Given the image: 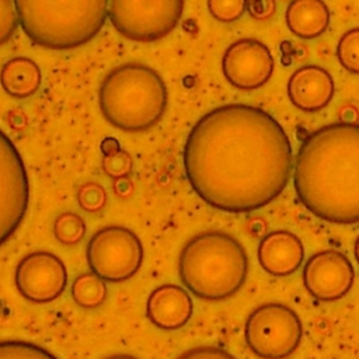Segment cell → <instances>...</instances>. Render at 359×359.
Returning a JSON list of instances; mask_svg holds the SVG:
<instances>
[{
	"mask_svg": "<svg viewBox=\"0 0 359 359\" xmlns=\"http://www.w3.org/2000/svg\"><path fill=\"white\" fill-rule=\"evenodd\" d=\"M293 168L290 140L266 111L226 104L201 116L184 146V172L195 194L215 209L247 213L286 188Z\"/></svg>",
	"mask_w": 359,
	"mask_h": 359,
	"instance_id": "6da1fadb",
	"label": "cell"
},
{
	"mask_svg": "<svg viewBox=\"0 0 359 359\" xmlns=\"http://www.w3.org/2000/svg\"><path fill=\"white\" fill-rule=\"evenodd\" d=\"M293 185L314 216L359 223V123L335 122L310 133L294 158Z\"/></svg>",
	"mask_w": 359,
	"mask_h": 359,
	"instance_id": "7a4b0ae2",
	"label": "cell"
},
{
	"mask_svg": "<svg viewBox=\"0 0 359 359\" xmlns=\"http://www.w3.org/2000/svg\"><path fill=\"white\" fill-rule=\"evenodd\" d=\"M178 273L192 294L202 300L220 302L244 285L248 257L243 244L229 233L202 231L182 247Z\"/></svg>",
	"mask_w": 359,
	"mask_h": 359,
	"instance_id": "3957f363",
	"label": "cell"
},
{
	"mask_svg": "<svg viewBox=\"0 0 359 359\" xmlns=\"http://www.w3.org/2000/svg\"><path fill=\"white\" fill-rule=\"evenodd\" d=\"M167 87L151 67L130 62L114 67L98 93L100 109L114 128L142 132L154 126L167 107Z\"/></svg>",
	"mask_w": 359,
	"mask_h": 359,
	"instance_id": "277c9868",
	"label": "cell"
},
{
	"mask_svg": "<svg viewBox=\"0 0 359 359\" xmlns=\"http://www.w3.org/2000/svg\"><path fill=\"white\" fill-rule=\"evenodd\" d=\"M20 27L36 45L72 49L91 41L108 17L104 0H18Z\"/></svg>",
	"mask_w": 359,
	"mask_h": 359,
	"instance_id": "5b68a950",
	"label": "cell"
},
{
	"mask_svg": "<svg viewBox=\"0 0 359 359\" xmlns=\"http://www.w3.org/2000/svg\"><path fill=\"white\" fill-rule=\"evenodd\" d=\"M244 337L248 348L261 359H285L299 346L303 325L290 307L265 303L248 316Z\"/></svg>",
	"mask_w": 359,
	"mask_h": 359,
	"instance_id": "8992f818",
	"label": "cell"
},
{
	"mask_svg": "<svg viewBox=\"0 0 359 359\" xmlns=\"http://www.w3.org/2000/svg\"><path fill=\"white\" fill-rule=\"evenodd\" d=\"M181 0H112L108 18L114 28L128 39L151 42L167 36L182 15Z\"/></svg>",
	"mask_w": 359,
	"mask_h": 359,
	"instance_id": "52a82bcc",
	"label": "cell"
},
{
	"mask_svg": "<svg viewBox=\"0 0 359 359\" xmlns=\"http://www.w3.org/2000/svg\"><path fill=\"white\" fill-rule=\"evenodd\" d=\"M86 257L93 273L104 282H123L140 269L143 244L128 227L112 224L90 238Z\"/></svg>",
	"mask_w": 359,
	"mask_h": 359,
	"instance_id": "ba28073f",
	"label": "cell"
},
{
	"mask_svg": "<svg viewBox=\"0 0 359 359\" xmlns=\"http://www.w3.org/2000/svg\"><path fill=\"white\" fill-rule=\"evenodd\" d=\"M29 203V182L17 146L0 129V245L20 227Z\"/></svg>",
	"mask_w": 359,
	"mask_h": 359,
	"instance_id": "9c48e42d",
	"label": "cell"
},
{
	"mask_svg": "<svg viewBox=\"0 0 359 359\" xmlns=\"http://www.w3.org/2000/svg\"><path fill=\"white\" fill-rule=\"evenodd\" d=\"M67 285V271L62 259L48 251L25 255L15 268V286L20 294L38 304L56 300Z\"/></svg>",
	"mask_w": 359,
	"mask_h": 359,
	"instance_id": "30bf717a",
	"label": "cell"
},
{
	"mask_svg": "<svg viewBox=\"0 0 359 359\" xmlns=\"http://www.w3.org/2000/svg\"><path fill=\"white\" fill-rule=\"evenodd\" d=\"M222 72L236 88L257 90L272 76L273 57L269 48L261 41L243 38L229 45L224 50Z\"/></svg>",
	"mask_w": 359,
	"mask_h": 359,
	"instance_id": "8fae6325",
	"label": "cell"
},
{
	"mask_svg": "<svg viewBox=\"0 0 359 359\" xmlns=\"http://www.w3.org/2000/svg\"><path fill=\"white\" fill-rule=\"evenodd\" d=\"M355 271L348 257L337 250H325L311 255L303 268V283L318 300L334 302L352 287Z\"/></svg>",
	"mask_w": 359,
	"mask_h": 359,
	"instance_id": "7c38bea8",
	"label": "cell"
},
{
	"mask_svg": "<svg viewBox=\"0 0 359 359\" xmlns=\"http://www.w3.org/2000/svg\"><path fill=\"white\" fill-rule=\"evenodd\" d=\"M331 74L316 65H306L292 73L287 80V95L292 104L304 112H317L334 97Z\"/></svg>",
	"mask_w": 359,
	"mask_h": 359,
	"instance_id": "4fadbf2b",
	"label": "cell"
},
{
	"mask_svg": "<svg viewBox=\"0 0 359 359\" xmlns=\"http://www.w3.org/2000/svg\"><path fill=\"white\" fill-rule=\"evenodd\" d=\"M194 311L189 293L174 283L156 287L147 297L146 316L149 321L161 330H178L184 327Z\"/></svg>",
	"mask_w": 359,
	"mask_h": 359,
	"instance_id": "5bb4252c",
	"label": "cell"
},
{
	"mask_svg": "<svg viewBox=\"0 0 359 359\" xmlns=\"http://www.w3.org/2000/svg\"><path fill=\"white\" fill-rule=\"evenodd\" d=\"M257 257L265 272L273 276H287L300 268L304 247L296 234L287 230H276L262 237Z\"/></svg>",
	"mask_w": 359,
	"mask_h": 359,
	"instance_id": "9a60e30c",
	"label": "cell"
},
{
	"mask_svg": "<svg viewBox=\"0 0 359 359\" xmlns=\"http://www.w3.org/2000/svg\"><path fill=\"white\" fill-rule=\"evenodd\" d=\"M285 21L287 28L299 38L313 39L320 36L330 24V11L318 0H296L289 3Z\"/></svg>",
	"mask_w": 359,
	"mask_h": 359,
	"instance_id": "2e32d148",
	"label": "cell"
},
{
	"mask_svg": "<svg viewBox=\"0 0 359 359\" xmlns=\"http://www.w3.org/2000/svg\"><path fill=\"white\" fill-rule=\"evenodd\" d=\"M41 83V69L29 57H11L0 70V84L3 90L14 98H28L34 95L39 90Z\"/></svg>",
	"mask_w": 359,
	"mask_h": 359,
	"instance_id": "e0dca14e",
	"label": "cell"
},
{
	"mask_svg": "<svg viewBox=\"0 0 359 359\" xmlns=\"http://www.w3.org/2000/svg\"><path fill=\"white\" fill-rule=\"evenodd\" d=\"M107 285L93 272L79 275L72 285V297L83 309H95L107 299Z\"/></svg>",
	"mask_w": 359,
	"mask_h": 359,
	"instance_id": "ac0fdd59",
	"label": "cell"
},
{
	"mask_svg": "<svg viewBox=\"0 0 359 359\" xmlns=\"http://www.w3.org/2000/svg\"><path fill=\"white\" fill-rule=\"evenodd\" d=\"M52 231L59 243L65 245H76L86 236V222L77 213L62 212L56 216Z\"/></svg>",
	"mask_w": 359,
	"mask_h": 359,
	"instance_id": "d6986e66",
	"label": "cell"
},
{
	"mask_svg": "<svg viewBox=\"0 0 359 359\" xmlns=\"http://www.w3.org/2000/svg\"><path fill=\"white\" fill-rule=\"evenodd\" d=\"M0 359H57L45 348L20 339L0 341Z\"/></svg>",
	"mask_w": 359,
	"mask_h": 359,
	"instance_id": "ffe728a7",
	"label": "cell"
},
{
	"mask_svg": "<svg viewBox=\"0 0 359 359\" xmlns=\"http://www.w3.org/2000/svg\"><path fill=\"white\" fill-rule=\"evenodd\" d=\"M337 57L345 70L359 74V28H352L339 38Z\"/></svg>",
	"mask_w": 359,
	"mask_h": 359,
	"instance_id": "44dd1931",
	"label": "cell"
},
{
	"mask_svg": "<svg viewBox=\"0 0 359 359\" xmlns=\"http://www.w3.org/2000/svg\"><path fill=\"white\" fill-rule=\"evenodd\" d=\"M77 202L86 212L97 213L107 203V192L98 182H86L77 191Z\"/></svg>",
	"mask_w": 359,
	"mask_h": 359,
	"instance_id": "7402d4cb",
	"label": "cell"
},
{
	"mask_svg": "<svg viewBox=\"0 0 359 359\" xmlns=\"http://www.w3.org/2000/svg\"><path fill=\"white\" fill-rule=\"evenodd\" d=\"M206 7L210 15L220 22H233L247 10V1L243 0H209Z\"/></svg>",
	"mask_w": 359,
	"mask_h": 359,
	"instance_id": "603a6c76",
	"label": "cell"
},
{
	"mask_svg": "<svg viewBox=\"0 0 359 359\" xmlns=\"http://www.w3.org/2000/svg\"><path fill=\"white\" fill-rule=\"evenodd\" d=\"M20 25L15 1L0 0V46L10 41Z\"/></svg>",
	"mask_w": 359,
	"mask_h": 359,
	"instance_id": "cb8c5ba5",
	"label": "cell"
},
{
	"mask_svg": "<svg viewBox=\"0 0 359 359\" xmlns=\"http://www.w3.org/2000/svg\"><path fill=\"white\" fill-rule=\"evenodd\" d=\"M102 170L108 177H111L115 181L126 178V175L132 170L130 154L125 150H119L115 154L105 156L102 158Z\"/></svg>",
	"mask_w": 359,
	"mask_h": 359,
	"instance_id": "d4e9b609",
	"label": "cell"
},
{
	"mask_svg": "<svg viewBox=\"0 0 359 359\" xmlns=\"http://www.w3.org/2000/svg\"><path fill=\"white\" fill-rule=\"evenodd\" d=\"M177 359H237L217 346H195L182 352Z\"/></svg>",
	"mask_w": 359,
	"mask_h": 359,
	"instance_id": "484cf974",
	"label": "cell"
},
{
	"mask_svg": "<svg viewBox=\"0 0 359 359\" xmlns=\"http://www.w3.org/2000/svg\"><path fill=\"white\" fill-rule=\"evenodd\" d=\"M276 8L275 1L272 0H252L247 1V11L255 20H266L273 15Z\"/></svg>",
	"mask_w": 359,
	"mask_h": 359,
	"instance_id": "4316f807",
	"label": "cell"
},
{
	"mask_svg": "<svg viewBox=\"0 0 359 359\" xmlns=\"http://www.w3.org/2000/svg\"><path fill=\"white\" fill-rule=\"evenodd\" d=\"M100 149H101L104 157H105V156L115 154V153H118L119 150H122L119 142H118L115 137H104L102 142L100 143Z\"/></svg>",
	"mask_w": 359,
	"mask_h": 359,
	"instance_id": "83f0119b",
	"label": "cell"
},
{
	"mask_svg": "<svg viewBox=\"0 0 359 359\" xmlns=\"http://www.w3.org/2000/svg\"><path fill=\"white\" fill-rule=\"evenodd\" d=\"M115 191L116 194H121V195H126L132 191V185L129 182L128 178H121L115 182Z\"/></svg>",
	"mask_w": 359,
	"mask_h": 359,
	"instance_id": "f1b7e54d",
	"label": "cell"
},
{
	"mask_svg": "<svg viewBox=\"0 0 359 359\" xmlns=\"http://www.w3.org/2000/svg\"><path fill=\"white\" fill-rule=\"evenodd\" d=\"M104 359H137L136 356H132V355H128V353H116V355H111V356H107Z\"/></svg>",
	"mask_w": 359,
	"mask_h": 359,
	"instance_id": "f546056e",
	"label": "cell"
},
{
	"mask_svg": "<svg viewBox=\"0 0 359 359\" xmlns=\"http://www.w3.org/2000/svg\"><path fill=\"white\" fill-rule=\"evenodd\" d=\"M353 254H355V258H356V261L359 264V236L356 237L355 244H353Z\"/></svg>",
	"mask_w": 359,
	"mask_h": 359,
	"instance_id": "4dcf8cb0",
	"label": "cell"
}]
</instances>
